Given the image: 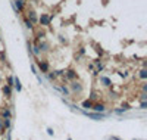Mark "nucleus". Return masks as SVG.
I'll list each match as a JSON object with an SVG mask.
<instances>
[{
    "mask_svg": "<svg viewBox=\"0 0 147 140\" xmlns=\"http://www.w3.org/2000/svg\"><path fill=\"white\" fill-rule=\"evenodd\" d=\"M40 22H41L43 25H49V24H50V16H47V15H43V16L40 18Z\"/></svg>",
    "mask_w": 147,
    "mask_h": 140,
    "instance_id": "1",
    "label": "nucleus"
},
{
    "mask_svg": "<svg viewBox=\"0 0 147 140\" xmlns=\"http://www.w3.org/2000/svg\"><path fill=\"white\" fill-rule=\"evenodd\" d=\"M94 111H97V112H104V105H100V103H97V105H94V108H93Z\"/></svg>",
    "mask_w": 147,
    "mask_h": 140,
    "instance_id": "2",
    "label": "nucleus"
},
{
    "mask_svg": "<svg viewBox=\"0 0 147 140\" xmlns=\"http://www.w3.org/2000/svg\"><path fill=\"white\" fill-rule=\"evenodd\" d=\"M40 69L44 71V72H47L49 71V65L46 63V62H43V63H40Z\"/></svg>",
    "mask_w": 147,
    "mask_h": 140,
    "instance_id": "3",
    "label": "nucleus"
},
{
    "mask_svg": "<svg viewBox=\"0 0 147 140\" xmlns=\"http://www.w3.org/2000/svg\"><path fill=\"white\" fill-rule=\"evenodd\" d=\"M72 88H74V91H81V86H79V84H78V83H74V84H72Z\"/></svg>",
    "mask_w": 147,
    "mask_h": 140,
    "instance_id": "4",
    "label": "nucleus"
},
{
    "mask_svg": "<svg viewBox=\"0 0 147 140\" xmlns=\"http://www.w3.org/2000/svg\"><path fill=\"white\" fill-rule=\"evenodd\" d=\"M90 116H91V118H96V120H102V118H103L102 114H90Z\"/></svg>",
    "mask_w": 147,
    "mask_h": 140,
    "instance_id": "5",
    "label": "nucleus"
},
{
    "mask_svg": "<svg viewBox=\"0 0 147 140\" xmlns=\"http://www.w3.org/2000/svg\"><path fill=\"white\" fill-rule=\"evenodd\" d=\"M15 87H16L18 91L21 90V81H19V78H15Z\"/></svg>",
    "mask_w": 147,
    "mask_h": 140,
    "instance_id": "6",
    "label": "nucleus"
},
{
    "mask_svg": "<svg viewBox=\"0 0 147 140\" xmlns=\"http://www.w3.org/2000/svg\"><path fill=\"white\" fill-rule=\"evenodd\" d=\"M100 80H102V81L104 83V86H110V80H109V78H106V77H102Z\"/></svg>",
    "mask_w": 147,
    "mask_h": 140,
    "instance_id": "7",
    "label": "nucleus"
},
{
    "mask_svg": "<svg viewBox=\"0 0 147 140\" xmlns=\"http://www.w3.org/2000/svg\"><path fill=\"white\" fill-rule=\"evenodd\" d=\"M75 77H77L75 71H68V78H75Z\"/></svg>",
    "mask_w": 147,
    "mask_h": 140,
    "instance_id": "8",
    "label": "nucleus"
},
{
    "mask_svg": "<svg viewBox=\"0 0 147 140\" xmlns=\"http://www.w3.org/2000/svg\"><path fill=\"white\" fill-rule=\"evenodd\" d=\"M10 115H12V112L10 111H3V118H10Z\"/></svg>",
    "mask_w": 147,
    "mask_h": 140,
    "instance_id": "9",
    "label": "nucleus"
},
{
    "mask_svg": "<svg viewBox=\"0 0 147 140\" xmlns=\"http://www.w3.org/2000/svg\"><path fill=\"white\" fill-rule=\"evenodd\" d=\"M16 6H18V9H22V8H24V3H22V0H16Z\"/></svg>",
    "mask_w": 147,
    "mask_h": 140,
    "instance_id": "10",
    "label": "nucleus"
},
{
    "mask_svg": "<svg viewBox=\"0 0 147 140\" xmlns=\"http://www.w3.org/2000/svg\"><path fill=\"white\" fill-rule=\"evenodd\" d=\"M82 106H84V108H91V102H90V100H85V102L82 103Z\"/></svg>",
    "mask_w": 147,
    "mask_h": 140,
    "instance_id": "11",
    "label": "nucleus"
},
{
    "mask_svg": "<svg viewBox=\"0 0 147 140\" xmlns=\"http://www.w3.org/2000/svg\"><path fill=\"white\" fill-rule=\"evenodd\" d=\"M5 95H8V96H10V86H8V87H5Z\"/></svg>",
    "mask_w": 147,
    "mask_h": 140,
    "instance_id": "12",
    "label": "nucleus"
},
{
    "mask_svg": "<svg viewBox=\"0 0 147 140\" xmlns=\"http://www.w3.org/2000/svg\"><path fill=\"white\" fill-rule=\"evenodd\" d=\"M140 77H141V78H146V77H147V71L143 69V71H141V74H140Z\"/></svg>",
    "mask_w": 147,
    "mask_h": 140,
    "instance_id": "13",
    "label": "nucleus"
},
{
    "mask_svg": "<svg viewBox=\"0 0 147 140\" xmlns=\"http://www.w3.org/2000/svg\"><path fill=\"white\" fill-rule=\"evenodd\" d=\"M34 53L35 55H40V47H34Z\"/></svg>",
    "mask_w": 147,
    "mask_h": 140,
    "instance_id": "14",
    "label": "nucleus"
},
{
    "mask_svg": "<svg viewBox=\"0 0 147 140\" xmlns=\"http://www.w3.org/2000/svg\"><path fill=\"white\" fill-rule=\"evenodd\" d=\"M25 25L28 27V28H31V27H33V24H31V22H30V21H25Z\"/></svg>",
    "mask_w": 147,
    "mask_h": 140,
    "instance_id": "15",
    "label": "nucleus"
},
{
    "mask_svg": "<svg viewBox=\"0 0 147 140\" xmlns=\"http://www.w3.org/2000/svg\"><path fill=\"white\" fill-rule=\"evenodd\" d=\"M141 109H146V102L143 100V103H141Z\"/></svg>",
    "mask_w": 147,
    "mask_h": 140,
    "instance_id": "16",
    "label": "nucleus"
},
{
    "mask_svg": "<svg viewBox=\"0 0 147 140\" xmlns=\"http://www.w3.org/2000/svg\"><path fill=\"white\" fill-rule=\"evenodd\" d=\"M3 130V123H2V120H0V131Z\"/></svg>",
    "mask_w": 147,
    "mask_h": 140,
    "instance_id": "17",
    "label": "nucleus"
},
{
    "mask_svg": "<svg viewBox=\"0 0 147 140\" xmlns=\"http://www.w3.org/2000/svg\"><path fill=\"white\" fill-rule=\"evenodd\" d=\"M68 140H71V139H68Z\"/></svg>",
    "mask_w": 147,
    "mask_h": 140,
    "instance_id": "18",
    "label": "nucleus"
}]
</instances>
